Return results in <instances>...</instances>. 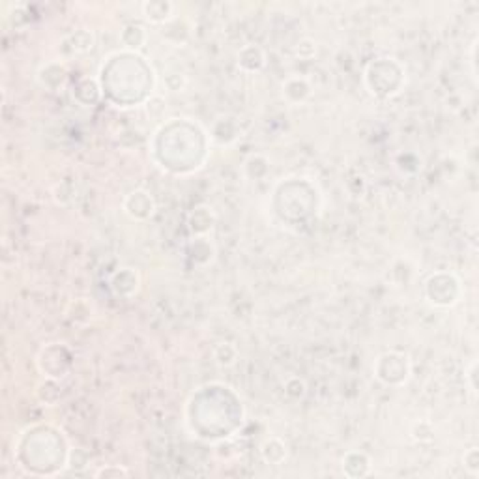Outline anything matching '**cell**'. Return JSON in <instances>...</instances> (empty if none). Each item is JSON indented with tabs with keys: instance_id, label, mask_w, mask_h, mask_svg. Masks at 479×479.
I'll list each match as a JSON object with an SVG mask.
<instances>
[{
	"instance_id": "cell-14",
	"label": "cell",
	"mask_w": 479,
	"mask_h": 479,
	"mask_svg": "<svg viewBox=\"0 0 479 479\" xmlns=\"http://www.w3.org/2000/svg\"><path fill=\"white\" fill-rule=\"evenodd\" d=\"M475 371H478V361L474 360L472 363H470L468 371H466V378L470 380V392L474 393V395H475V392H478V390H475Z\"/></svg>"
},
{
	"instance_id": "cell-11",
	"label": "cell",
	"mask_w": 479,
	"mask_h": 479,
	"mask_svg": "<svg viewBox=\"0 0 479 479\" xmlns=\"http://www.w3.org/2000/svg\"><path fill=\"white\" fill-rule=\"evenodd\" d=\"M64 42H70V51L72 55H83L88 53L94 47V34L87 28H81V31H75L73 34L64 38Z\"/></svg>"
},
{
	"instance_id": "cell-10",
	"label": "cell",
	"mask_w": 479,
	"mask_h": 479,
	"mask_svg": "<svg viewBox=\"0 0 479 479\" xmlns=\"http://www.w3.org/2000/svg\"><path fill=\"white\" fill-rule=\"evenodd\" d=\"M260 455L268 464H281L287 458V446L281 438L272 436L263 444Z\"/></svg>"
},
{
	"instance_id": "cell-8",
	"label": "cell",
	"mask_w": 479,
	"mask_h": 479,
	"mask_svg": "<svg viewBox=\"0 0 479 479\" xmlns=\"http://www.w3.org/2000/svg\"><path fill=\"white\" fill-rule=\"evenodd\" d=\"M120 42H122L126 51L137 53L141 47L146 45V42H148V31H146V26L129 23L120 31Z\"/></svg>"
},
{
	"instance_id": "cell-4",
	"label": "cell",
	"mask_w": 479,
	"mask_h": 479,
	"mask_svg": "<svg viewBox=\"0 0 479 479\" xmlns=\"http://www.w3.org/2000/svg\"><path fill=\"white\" fill-rule=\"evenodd\" d=\"M124 211L126 216H129L135 221H146L154 216L155 211V201L154 197L150 195L145 189H135L124 199Z\"/></svg>"
},
{
	"instance_id": "cell-1",
	"label": "cell",
	"mask_w": 479,
	"mask_h": 479,
	"mask_svg": "<svg viewBox=\"0 0 479 479\" xmlns=\"http://www.w3.org/2000/svg\"><path fill=\"white\" fill-rule=\"evenodd\" d=\"M365 87L375 98H392L407 83V72L395 58H376L365 67Z\"/></svg>"
},
{
	"instance_id": "cell-7",
	"label": "cell",
	"mask_w": 479,
	"mask_h": 479,
	"mask_svg": "<svg viewBox=\"0 0 479 479\" xmlns=\"http://www.w3.org/2000/svg\"><path fill=\"white\" fill-rule=\"evenodd\" d=\"M313 94V87L305 77H289L283 83V98L289 101L290 105L304 104L305 99Z\"/></svg>"
},
{
	"instance_id": "cell-3",
	"label": "cell",
	"mask_w": 479,
	"mask_h": 479,
	"mask_svg": "<svg viewBox=\"0 0 479 479\" xmlns=\"http://www.w3.org/2000/svg\"><path fill=\"white\" fill-rule=\"evenodd\" d=\"M373 371L384 386L401 387L407 384L410 375H412V363H410V358L404 352L387 351L376 358Z\"/></svg>"
},
{
	"instance_id": "cell-12",
	"label": "cell",
	"mask_w": 479,
	"mask_h": 479,
	"mask_svg": "<svg viewBox=\"0 0 479 479\" xmlns=\"http://www.w3.org/2000/svg\"><path fill=\"white\" fill-rule=\"evenodd\" d=\"M236 360H238L236 346L232 345V343H227V341L217 343L216 348H214V361H216L217 365L231 367L236 363Z\"/></svg>"
},
{
	"instance_id": "cell-15",
	"label": "cell",
	"mask_w": 479,
	"mask_h": 479,
	"mask_svg": "<svg viewBox=\"0 0 479 479\" xmlns=\"http://www.w3.org/2000/svg\"><path fill=\"white\" fill-rule=\"evenodd\" d=\"M475 51H478V38H475L474 43H472V49H470V62H472V75H474V79L478 77V70H475Z\"/></svg>"
},
{
	"instance_id": "cell-9",
	"label": "cell",
	"mask_w": 479,
	"mask_h": 479,
	"mask_svg": "<svg viewBox=\"0 0 479 479\" xmlns=\"http://www.w3.org/2000/svg\"><path fill=\"white\" fill-rule=\"evenodd\" d=\"M266 64V55L258 45H246L238 53V66L243 72H258Z\"/></svg>"
},
{
	"instance_id": "cell-2",
	"label": "cell",
	"mask_w": 479,
	"mask_h": 479,
	"mask_svg": "<svg viewBox=\"0 0 479 479\" xmlns=\"http://www.w3.org/2000/svg\"><path fill=\"white\" fill-rule=\"evenodd\" d=\"M425 298L436 309H449L463 298V283L453 272H436L425 281Z\"/></svg>"
},
{
	"instance_id": "cell-16",
	"label": "cell",
	"mask_w": 479,
	"mask_h": 479,
	"mask_svg": "<svg viewBox=\"0 0 479 479\" xmlns=\"http://www.w3.org/2000/svg\"><path fill=\"white\" fill-rule=\"evenodd\" d=\"M111 474H114V475H128V470H124V468H116V470L104 468V470H99V472L96 475H111Z\"/></svg>"
},
{
	"instance_id": "cell-13",
	"label": "cell",
	"mask_w": 479,
	"mask_h": 479,
	"mask_svg": "<svg viewBox=\"0 0 479 479\" xmlns=\"http://www.w3.org/2000/svg\"><path fill=\"white\" fill-rule=\"evenodd\" d=\"M479 455H478V448L468 449V453L464 455V466L472 472L474 475H478L479 472Z\"/></svg>"
},
{
	"instance_id": "cell-6",
	"label": "cell",
	"mask_w": 479,
	"mask_h": 479,
	"mask_svg": "<svg viewBox=\"0 0 479 479\" xmlns=\"http://www.w3.org/2000/svg\"><path fill=\"white\" fill-rule=\"evenodd\" d=\"M175 10L176 6L172 2H167V0H150V2L141 4L143 16L152 25H163V23L175 19Z\"/></svg>"
},
{
	"instance_id": "cell-5",
	"label": "cell",
	"mask_w": 479,
	"mask_h": 479,
	"mask_svg": "<svg viewBox=\"0 0 479 479\" xmlns=\"http://www.w3.org/2000/svg\"><path fill=\"white\" fill-rule=\"evenodd\" d=\"M111 290L119 298H131L139 290V273L131 268H120L111 277Z\"/></svg>"
}]
</instances>
